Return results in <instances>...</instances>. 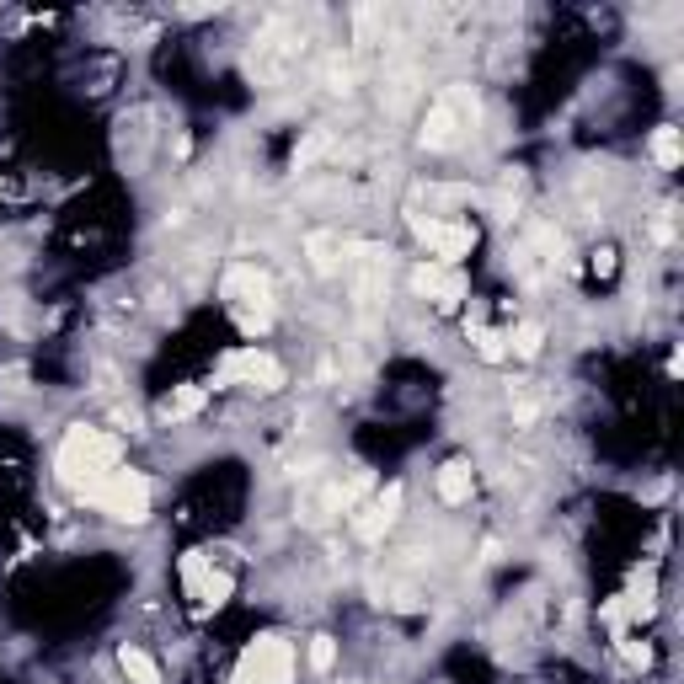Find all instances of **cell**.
Returning <instances> with one entry per match:
<instances>
[{
	"label": "cell",
	"mask_w": 684,
	"mask_h": 684,
	"mask_svg": "<svg viewBox=\"0 0 684 684\" xmlns=\"http://www.w3.org/2000/svg\"><path fill=\"white\" fill-rule=\"evenodd\" d=\"M118 465H123L118 439H113V433H102V428H86V423H75L65 433V444H59V455H54L59 481H65L70 492H81V497L97 492Z\"/></svg>",
	"instance_id": "cell-1"
},
{
	"label": "cell",
	"mask_w": 684,
	"mask_h": 684,
	"mask_svg": "<svg viewBox=\"0 0 684 684\" xmlns=\"http://www.w3.org/2000/svg\"><path fill=\"white\" fill-rule=\"evenodd\" d=\"M86 503H97L107 519H118V524H145L150 519V481L139 471H123V465H118V471L107 476Z\"/></svg>",
	"instance_id": "cell-2"
},
{
	"label": "cell",
	"mask_w": 684,
	"mask_h": 684,
	"mask_svg": "<svg viewBox=\"0 0 684 684\" xmlns=\"http://www.w3.org/2000/svg\"><path fill=\"white\" fill-rule=\"evenodd\" d=\"M230 684H294V647L284 636H257V642L241 652Z\"/></svg>",
	"instance_id": "cell-3"
},
{
	"label": "cell",
	"mask_w": 684,
	"mask_h": 684,
	"mask_svg": "<svg viewBox=\"0 0 684 684\" xmlns=\"http://www.w3.org/2000/svg\"><path fill=\"white\" fill-rule=\"evenodd\" d=\"M412 230H417V241L428 246L433 257H439V268H455V262L476 246V230L471 225H455V220H423V214H412Z\"/></svg>",
	"instance_id": "cell-4"
},
{
	"label": "cell",
	"mask_w": 684,
	"mask_h": 684,
	"mask_svg": "<svg viewBox=\"0 0 684 684\" xmlns=\"http://www.w3.org/2000/svg\"><path fill=\"white\" fill-rule=\"evenodd\" d=\"M220 294L230 305H241V316H252V305H257V316L273 321V284H268V273H262V268H246V262H241V268H230Z\"/></svg>",
	"instance_id": "cell-5"
},
{
	"label": "cell",
	"mask_w": 684,
	"mask_h": 684,
	"mask_svg": "<svg viewBox=\"0 0 684 684\" xmlns=\"http://www.w3.org/2000/svg\"><path fill=\"white\" fill-rule=\"evenodd\" d=\"M220 380H241V385H252V391H278V385H284V364H278L273 353L241 348L220 364Z\"/></svg>",
	"instance_id": "cell-6"
},
{
	"label": "cell",
	"mask_w": 684,
	"mask_h": 684,
	"mask_svg": "<svg viewBox=\"0 0 684 684\" xmlns=\"http://www.w3.org/2000/svg\"><path fill=\"white\" fill-rule=\"evenodd\" d=\"M401 503H407V487H401V481L380 487V492H375V503L359 508V519H353V535L369 540V546H375V540H385V535H391V524L401 519Z\"/></svg>",
	"instance_id": "cell-7"
},
{
	"label": "cell",
	"mask_w": 684,
	"mask_h": 684,
	"mask_svg": "<svg viewBox=\"0 0 684 684\" xmlns=\"http://www.w3.org/2000/svg\"><path fill=\"white\" fill-rule=\"evenodd\" d=\"M182 578H188V594L204 604V610H220V604L230 599V588H236V583L225 578V572H214L198 551L188 556V562H182Z\"/></svg>",
	"instance_id": "cell-8"
},
{
	"label": "cell",
	"mask_w": 684,
	"mask_h": 684,
	"mask_svg": "<svg viewBox=\"0 0 684 684\" xmlns=\"http://www.w3.org/2000/svg\"><path fill=\"white\" fill-rule=\"evenodd\" d=\"M412 289L428 294L433 305H460L465 300V278L455 268H439V262H423V268L412 273Z\"/></svg>",
	"instance_id": "cell-9"
},
{
	"label": "cell",
	"mask_w": 684,
	"mask_h": 684,
	"mask_svg": "<svg viewBox=\"0 0 684 684\" xmlns=\"http://www.w3.org/2000/svg\"><path fill=\"white\" fill-rule=\"evenodd\" d=\"M460 129H465V118H460L449 102H439V107L428 113V123H423V145H428V150H449V145L460 139Z\"/></svg>",
	"instance_id": "cell-10"
},
{
	"label": "cell",
	"mask_w": 684,
	"mask_h": 684,
	"mask_svg": "<svg viewBox=\"0 0 684 684\" xmlns=\"http://www.w3.org/2000/svg\"><path fill=\"white\" fill-rule=\"evenodd\" d=\"M471 487H476V481H471V465H465V460H449L444 471H439V497H444L449 508L471 503Z\"/></svg>",
	"instance_id": "cell-11"
},
{
	"label": "cell",
	"mask_w": 684,
	"mask_h": 684,
	"mask_svg": "<svg viewBox=\"0 0 684 684\" xmlns=\"http://www.w3.org/2000/svg\"><path fill=\"white\" fill-rule=\"evenodd\" d=\"M118 668L129 674V684H161V668H155L139 647H123V652H118Z\"/></svg>",
	"instance_id": "cell-12"
},
{
	"label": "cell",
	"mask_w": 684,
	"mask_h": 684,
	"mask_svg": "<svg viewBox=\"0 0 684 684\" xmlns=\"http://www.w3.org/2000/svg\"><path fill=\"white\" fill-rule=\"evenodd\" d=\"M342 252H348V246H342L337 236H310V262H316V273H337Z\"/></svg>",
	"instance_id": "cell-13"
},
{
	"label": "cell",
	"mask_w": 684,
	"mask_h": 684,
	"mask_svg": "<svg viewBox=\"0 0 684 684\" xmlns=\"http://www.w3.org/2000/svg\"><path fill=\"white\" fill-rule=\"evenodd\" d=\"M503 342H508L513 353H519V359H535V353H540V342H546V332H540V321H519V326H513V332L503 337Z\"/></svg>",
	"instance_id": "cell-14"
},
{
	"label": "cell",
	"mask_w": 684,
	"mask_h": 684,
	"mask_svg": "<svg viewBox=\"0 0 684 684\" xmlns=\"http://www.w3.org/2000/svg\"><path fill=\"white\" fill-rule=\"evenodd\" d=\"M679 155H684V145H679V129H674V123H663V129L652 134V161L674 171V166H679Z\"/></svg>",
	"instance_id": "cell-15"
},
{
	"label": "cell",
	"mask_w": 684,
	"mask_h": 684,
	"mask_svg": "<svg viewBox=\"0 0 684 684\" xmlns=\"http://www.w3.org/2000/svg\"><path fill=\"white\" fill-rule=\"evenodd\" d=\"M465 337H471L476 342V353H481V359H487V364H497V359H503V332H492V326H465Z\"/></svg>",
	"instance_id": "cell-16"
},
{
	"label": "cell",
	"mask_w": 684,
	"mask_h": 684,
	"mask_svg": "<svg viewBox=\"0 0 684 684\" xmlns=\"http://www.w3.org/2000/svg\"><path fill=\"white\" fill-rule=\"evenodd\" d=\"M198 407H204V391H198V385H182V391L177 396H166V417H171V423H177V417H193Z\"/></svg>",
	"instance_id": "cell-17"
},
{
	"label": "cell",
	"mask_w": 684,
	"mask_h": 684,
	"mask_svg": "<svg viewBox=\"0 0 684 684\" xmlns=\"http://www.w3.org/2000/svg\"><path fill=\"white\" fill-rule=\"evenodd\" d=\"M332 663H337V642H332V636H310V668L326 674Z\"/></svg>",
	"instance_id": "cell-18"
},
{
	"label": "cell",
	"mask_w": 684,
	"mask_h": 684,
	"mask_svg": "<svg viewBox=\"0 0 684 684\" xmlns=\"http://www.w3.org/2000/svg\"><path fill=\"white\" fill-rule=\"evenodd\" d=\"M620 652H626V663H631V668H647V663H652V647H647V642H631V636L620 642Z\"/></svg>",
	"instance_id": "cell-19"
},
{
	"label": "cell",
	"mask_w": 684,
	"mask_h": 684,
	"mask_svg": "<svg viewBox=\"0 0 684 684\" xmlns=\"http://www.w3.org/2000/svg\"><path fill=\"white\" fill-rule=\"evenodd\" d=\"M535 412H540V407H535L530 396H519V401H513V423H519V428H530V423H535Z\"/></svg>",
	"instance_id": "cell-20"
},
{
	"label": "cell",
	"mask_w": 684,
	"mask_h": 684,
	"mask_svg": "<svg viewBox=\"0 0 684 684\" xmlns=\"http://www.w3.org/2000/svg\"><path fill=\"white\" fill-rule=\"evenodd\" d=\"M332 91H353V65H332Z\"/></svg>",
	"instance_id": "cell-21"
}]
</instances>
